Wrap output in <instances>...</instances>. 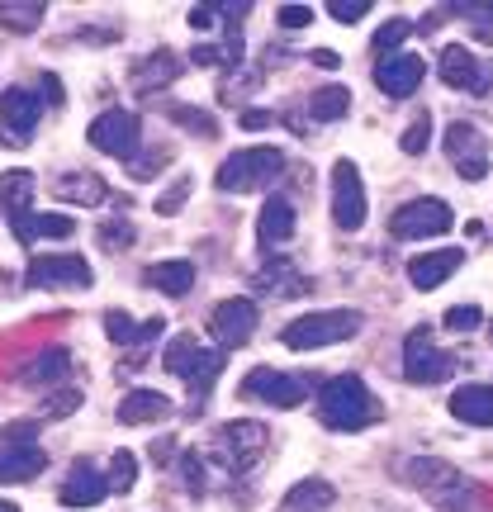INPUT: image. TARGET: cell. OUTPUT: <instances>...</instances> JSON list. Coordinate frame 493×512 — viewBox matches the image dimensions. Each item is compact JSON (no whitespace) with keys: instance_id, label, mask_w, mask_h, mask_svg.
<instances>
[{"instance_id":"d6986e66","label":"cell","mask_w":493,"mask_h":512,"mask_svg":"<svg viewBox=\"0 0 493 512\" xmlns=\"http://www.w3.org/2000/svg\"><path fill=\"white\" fill-rule=\"evenodd\" d=\"M38 114H43V105H38L34 91H0V119H5V128L15 133L19 143H29V133H34Z\"/></svg>"},{"instance_id":"d6a6232c","label":"cell","mask_w":493,"mask_h":512,"mask_svg":"<svg viewBox=\"0 0 493 512\" xmlns=\"http://www.w3.org/2000/svg\"><path fill=\"white\" fill-rule=\"evenodd\" d=\"M105 484H110V494H128V489L138 484V456H133V451H114Z\"/></svg>"},{"instance_id":"7402d4cb","label":"cell","mask_w":493,"mask_h":512,"mask_svg":"<svg viewBox=\"0 0 493 512\" xmlns=\"http://www.w3.org/2000/svg\"><path fill=\"white\" fill-rule=\"evenodd\" d=\"M0 209H5L10 228H15L19 219H29V214H34V176H29V171H10V176H0Z\"/></svg>"},{"instance_id":"4dcf8cb0","label":"cell","mask_w":493,"mask_h":512,"mask_svg":"<svg viewBox=\"0 0 493 512\" xmlns=\"http://www.w3.org/2000/svg\"><path fill=\"white\" fill-rule=\"evenodd\" d=\"M171 76H176V57L171 53H157L152 62H138V67H133V81H138L143 91H157V86L171 81Z\"/></svg>"},{"instance_id":"f6af8a7d","label":"cell","mask_w":493,"mask_h":512,"mask_svg":"<svg viewBox=\"0 0 493 512\" xmlns=\"http://www.w3.org/2000/svg\"><path fill=\"white\" fill-rule=\"evenodd\" d=\"M214 24H219L214 5H195V10H190V29H214Z\"/></svg>"},{"instance_id":"681fc988","label":"cell","mask_w":493,"mask_h":512,"mask_svg":"<svg viewBox=\"0 0 493 512\" xmlns=\"http://www.w3.org/2000/svg\"><path fill=\"white\" fill-rule=\"evenodd\" d=\"M313 62H318V67H342V57L332 53V48H318V53H313Z\"/></svg>"},{"instance_id":"60d3db41","label":"cell","mask_w":493,"mask_h":512,"mask_svg":"<svg viewBox=\"0 0 493 512\" xmlns=\"http://www.w3.org/2000/svg\"><path fill=\"white\" fill-rule=\"evenodd\" d=\"M171 119H185V124H195V133H219V128H214V114H200V110H171Z\"/></svg>"},{"instance_id":"7dc6e473","label":"cell","mask_w":493,"mask_h":512,"mask_svg":"<svg viewBox=\"0 0 493 512\" xmlns=\"http://www.w3.org/2000/svg\"><path fill=\"white\" fill-rule=\"evenodd\" d=\"M76 403H81V394H67V399H48V413H72Z\"/></svg>"},{"instance_id":"d590c367","label":"cell","mask_w":493,"mask_h":512,"mask_svg":"<svg viewBox=\"0 0 493 512\" xmlns=\"http://www.w3.org/2000/svg\"><path fill=\"white\" fill-rule=\"evenodd\" d=\"M427 143H432V119L418 114V119L408 124V133H403V152H408V157H418V152H427Z\"/></svg>"},{"instance_id":"7c38bea8","label":"cell","mask_w":493,"mask_h":512,"mask_svg":"<svg viewBox=\"0 0 493 512\" xmlns=\"http://www.w3.org/2000/svg\"><path fill=\"white\" fill-rule=\"evenodd\" d=\"M209 332H214V342H219L223 351L247 347L256 332V304L252 299H223L219 309L209 313Z\"/></svg>"},{"instance_id":"44dd1931","label":"cell","mask_w":493,"mask_h":512,"mask_svg":"<svg viewBox=\"0 0 493 512\" xmlns=\"http://www.w3.org/2000/svg\"><path fill=\"white\" fill-rule=\"evenodd\" d=\"M162 418H171V399L157 394V389H133L119 403V422L124 427H143V422H162Z\"/></svg>"},{"instance_id":"9a60e30c","label":"cell","mask_w":493,"mask_h":512,"mask_svg":"<svg viewBox=\"0 0 493 512\" xmlns=\"http://www.w3.org/2000/svg\"><path fill=\"white\" fill-rule=\"evenodd\" d=\"M261 451H266V427H261V422H228L219 432V456L228 460L233 470H247Z\"/></svg>"},{"instance_id":"3957f363","label":"cell","mask_w":493,"mask_h":512,"mask_svg":"<svg viewBox=\"0 0 493 512\" xmlns=\"http://www.w3.org/2000/svg\"><path fill=\"white\" fill-rule=\"evenodd\" d=\"M361 332V313L356 309H323V313H304L285 328V347L290 351H313V347H332V342H351Z\"/></svg>"},{"instance_id":"ab89813d","label":"cell","mask_w":493,"mask_h":512,"mask_svg":"<svg viewBox=\"0 0 493 512\" xmlns=\"http://www.w3.org/2000/svg\"><path fill=\"white\" fill-rule=\"evenodd\" d=\"M100 238H105L110 252H119L124 242H133V228H128V223H105V228H100Z\"/></svg>"},{"instance_id":"277c9868","label":"cell","mask_w":493,"mask_h":512,"mask_svg":"<svg viewBox=\"0 0 493 512\" xmlns=\"http://www.w3.org/2000/svg\"><path fill=\"white\" fill-rule=\"evenodd\" d=\"M162 366L171 370V375H181L195 394H209V384L219 380V370H223V356H219V351H204L190 332H181V337H171Z\"/></svg>"},{"instance_id":"9c48e42d","label":"cell","mask_w":493,"mask_h":512,"mask_svg":"<svg viewBox=\"0 0 493 512\" xmlns=\"http://www.w3.org/2000/svg\"><path fill=\"white\" fill-rule=\"evenodd\" d=\"M29 285H38V290H86L91 285V266H86V256L72 252L34 256L29 261Z\"/></svg>"},{"instance_id":"8fae6325","label":"cell","mask_w":493,"mask_h":512,"mask_svg":"<svg viewBox=\"0 0 493 512\" xmlns=\"http://www.w3.org/2000/svg\"><path fill=\"white\" fill-rule=\"evenodd\" d=\"M437 72L451 91H465V95H484L489 91V67H479V57L465 48V43H446L437 53Z\"/></svg>"},{"instance_id":"2e32d148","label":"cell","mask_w":493,"mask_h":512,"mask_svg":"<svg viewBox=\"0 0 493 512\" xmlns=\"http://www.w3.org/2000/svg\"><path fill=\"white\" fill-rule=\"evenodd\" d=\"M105 494H110V484H105V475L95 470L91 460H76L67 470V479H62V489H57L62 508H95Z\"/></svg>"},{"instance_id":"ee69618b","label":"cell","mask_w":493,"mask_h":512,"mask_svg":"<svg viewBox=\"0 0 493 512\" xmlns=\"http://www.w3.org/2000/svg\"><path fill=\"white\" fill-rule=\"evenodd\" d=\"M190 57H195V67H219V62H228L223 48H214V43H209V48H190Z\"/></svg>"},{"instance_id":"ba28073f","label":"cell","mask_w":493,"mask_h":512,"mask_svg":"<svg viewBox=\"0 0 493 512\" xmlns=\"http://www.w3.org/2000/svg\"><path fill=\"white\" fill-rule=\"evenodd\" d=\"M86 138H91V147H100V152L133 162V152L143 143V124H138V114H128V110H105L86 128Z\"/></svg>"},{"instance_id":"b9f144b4","label":"cell","mask_w":493,"mask_h":512,"mask_svg":"<svg viewBox=\"0 0 493 512\" xmlns=\"http://www.w3.org/2000/svg\"><path fill=\"white\" fill-rule=\"evenodd\" d=\"M5 446H34V422H10L5 427Z\"/></svg>"},{"instance_id":"f907efd6","label":"cell","mask_w":493,"mask_h":512,"mask_svg":"<svg viewBox=\"0 0 493 512\" xmlns=\"http://www.w3.org/2000/svg\"><path fill=\"white\" fill-rule=\"evenodd\" d=\"M0 512H19V508H15V503H5V498H0Z\"/></svg>"},{"instance_id":"8d00e7d4","label":"cell","mask_w":493,"mask_h":512,"mask_svg":"<svg viewBox=\"0 0 493 512\" xmlns=\"http://www.w3.org/2000/svg\"><path fill=\"white\" fill-rule=\"evenodd\" d=\"M451 332H475L479 323H484V313L475 309V304H456V309H446V318H441Z\"/></svg>"},{"instance_id":"7bdbcfd3","label":"cell","mask_w":493,"mask_h":512,"mask_svg":"<svg viewBox=\"0 0 493 512\" xmlns=\"http://www.w3.org/2000/svg\"><path fill=\"white\" fill-rule=\"evenodd\" d=\"M185 195H190V181H181L176 185V190H166L162 200H157V214H176V209H181V200Z\"/></svg>"},{"instance_id":"30bf717a","label":"cell","mask_w":493,"mask_h":512,"mask_svg":"<svg viewBox=\"0 0 493 512\" xmlns=\"http://www.w3.org/2000/svg\"><path fill=\"white\" fill-rule=\"evenodd\" d=\"M451 370H456V356L432 347V342H427V328H418L413 337H408V347H403V375H408L413 384L451 380Z\"/></svg>"},{"instance_id":"5bb4252c","label":"cell","mask_w":493,"mask_h":512,"mask_svg":"<svg viewBox=\"0 0 493 512\" xmlns=\"http://www.w3.org/2000/svg\"><path fill=\"white\" fill-rule=\"evenodd\" d=\"M422 76H427V67H422V57H413V53H389L375 62V86H380L384 95H394V100H408V95L422 86Z\"/></svg>"},{"instance_id":"83f0119b","label":"cell","mask_w":493,"mask_h":512,"mask_svg":"<svg viewBox=\"0 0 493 512\" xmlns=\"http://www.w3.org/2000/svg\"><path fill=\"white\" fill-rule=\"evenodd\" d=\"M53 190H57V200H67V204L105 200V181H100V176H91V171H72V176L53 181Z\"/></svg>"},{"instance_id":"74e56055","label":"cell","mask_w":493,"mask_h":512,"mask_svg":"<svg viewBox=\"0 0 493 512\" xmlns=\"http://www.w3.org/2000/svg\"><path fill=\"white\" fill-rule=\"evenodd\" d=\"M328 15L337 24H356L361 15H370V0H328Z\"/></svg>"},{"instance_id":"d4e9b609","label":"cell","mask_w":493,"mask_h":512,"mask_svg":"<svg viewBox=\"0 0 493 512\" xmlns=\"http://www.w3.org/2000/svg\"><path fill=\"white\" fill-rule=\"evenodd\" d=\"M147 285L157 294L185 299V294L195 290V266L190 261H157V266H147Z\"/></svg>"},{"instance_id":"f546056e","label":"cell","mask_w":493,"mask_h":512,"mask_svg":"<svg viewBox=\"0 0 493 512\" xmlns=\"http://www.w3.org/2000/svg\"><path fill=\"white\" fill-rule=\"evenodd\" d=\"M67 366H72V356L57 347V351H43L38 361H29V366L19 370V380H29V384H57L62 375H67Z\"/></svg>"},{"instance_id":"4fadbf2b","label":"cell","mask_w":493,"mask_h":512,"mask_svg":"<svg viewBox=\"0 0 493 512\" xmlns=\"http://www.w3.org/2000/svg\"><path fill=\"white\" fill-rule=\"evenodd\" d=\"M242 394L271 403V408H299V403H304V380H294V375H285V370L261 366L242 380Z\"/></svg>"},{"instance_id":"cb8c5ba5","label":"cell","mask_w":493,"mask_h":512,"mask_svg":"<svg viewBox=\"0 0 493 512\" xmlns=\"http://www.w3.org/2000/svg\"><path fill=\"white\" fill-rule=\"evenodd\" d=\"M337 503V489L328 479H299L290 494L280 498V512H328Z\"/></svg>"},{"instance_id":"4316f807","label":"cell","mask_w":493,"mask_h":512,"mask_svg":"<svg viewBox=\"0 0 493 512\" xmlns=\"http://www.w3.org/2000/svg\"><path fill=\"white\" fill-rule=\"evenodd\" d=\"M76 223L67 214H29V219L15 223V238L19 242H34V238H72Z\"/></svg>"},{"instance_id":"603a6c76","label":"cell","mask_w":493,"mask_h":512,"mask_svg":"<svg viewBox=\"0 0 493 512\" xmlns=\"http://www.w3.org/2000/svg\"><path fill=\"white\" fill-rule=\"evenodd\" d=\"M48 465V456L38 446H0V484H29L38 470Z\"/></svg>"},{"instance_id":"f1b7e54d","label":"cell","mask_w":493,"mask_h":512,"mask_svg":"<svg viewBox=\"0 0 493 512\" xmlns=\"http://www.w3.org/2000/svg\"><path fill=\"white\" fill-rule=\"evenodd\" d=\"M105 332H110V342H119V347H138V342H147V337H157L162 323H157V318H152V323H133L128 313L110 309L105 313Z\"/></svg>"},{"instance_id":"836d02e7","label":"cell","mask_w":493,"mask_h":512,"mask_svg":"<svg viewBox=\"0 0 493 512\" xmlns=\"http://www.w3.org/2000/svg\"><path fill=\"white\" fill-rule=\"evenodd\" d=\"M0 24L15 34H34L43 24V5H0Z\"/></svg>"},{"instance_id":"6da1fadb","label":"cell","mask_w":493,"mask_h":512,"mask_svg":"<svg viewBox=\"0 0 493 512\" xmlns=\"http://www.w3.org/2000/svg\"><path fill=\"white\" fill-rule=\"evenodd\" d=\"M318 418L332 432H361L380 418V403L370 394V384L361 375H332L318 394Z\"/></svg>"},{"instance_id":"ac0fdd59","label":"cell","mask_w":493,"mask_h":512,"mask_svg":"<svg viewBox=\"0 0 493 512\" xmlns=\"http://www.w3.org/2000/svg\"><path fill=\"white\" fill-rule=\"evenodd\" d=\"M294 238V204L285 195H271V200L261 204V219H256V242L275 252V247H285Z\"/></svg>"},{"instance_id":"7a4b0ae2","label":"cell","mask_w":493,"mask_h":512,"mask_svg":"<svg viewBox=\"0 0 493 512\" xmlns=\"http://www.w3.org/2000/svg\"><path fill=\"white\" fill-rule=\"evenodd\" d=\"M285 176V152H275V147H242L233 152L228 162L219 166V190H266Z\"/></svg>"},{"instance_id":"1f68e13d","label":"cell","mask_w":493,"mask_h":512,"mask_svg":"<svg viewBox=\"0 0 493 512\" xmlns=\"http://www.w3.org/2000/svg\"><path fill=\"white\" fill-rule=\"evenodd\" d=\"M313 119H342L351 110V91L347 86H323V91L313 95Z\"/></svg>"},{"instance_id":"5b68a950","label":"cell","mask_w":493,"mask_h":512,"mask_svg":"<svg viewBox=\"0 0 493 512\" xmlns=\"http://www.w3.org/2000/svg\"><path fill=\"white\" fill-rule=\"evenodd\" d=\"M451 223H456L451 204H446V200H432V195H422V200L394 209L389 233H394V238H403V242H413V238H441Z\"/></svg>"},{"instance_id":"8992f818","label":"cell","mask_w":493,"mask_h":512,"mask_svg":"<svg viewBox=\"0 0 493 512\" xmlns=\"http://www.w3.org/2000/svg\"><path fill=\"white\" fill-rule=\"evenodd\" d=\"M332 219H337V228H347V233H356L370 219L366 181H361L356 162H347V157L332 166Z\"/></svg>"},{"instance_id":"e575fe53","label":"cell","mask_w":493,"mask_h":512,"mask_svg":"<svg viewBox=\"0 0 493 512\" xmlns=\"http://www.w3.org/2000/svg\"><path fill=\"white\" fill-rule=\"evenodd\" d=\"M413 34V24L408 19H389L380 34H375V53L380 57H389V53H403V38Z\"/></svg>"},{"instance_id":"bcb514c9","label":"cell","mask_w":493,"mask_h":512,"mask_svg":"<svg viewBox=\"0 0 493 512\" xmlns=\"http://www.w3.org/2000/svg\"><path fill=\"white\" fill-rule=\"evenodd\" d=\"M185 484H190V494H204V475H200V456H185Z\"/></svg>"},{"instance_id":"c3c4849f","label":"cell","mask_w":493,"mask_h":512,"mask_svg":"<svg viewBox=\"0 0 493 512\" xmlns=\"http://www.w3.org/2000/svg\"><path fill=\"white\" fill-rule=\"evenodd\" d=\"M43 91H48V105H62V81L57 76H43Z\"/></svg>"},{"instance_id":"ffe728a7","label":"cell","mask_w":493,"mask_h":512,"mask_svg":"<svg viewBox=\"0 0 493 512\" xmlns=\"http://www.w3.org/2000/svg\"><path fill=\"white\" fill-rule=\"evenodd\" d=\"M451 413L470 427H493V384H460L451 394Z\"/></svg>"},{"instance_id":"52a82bcc","label":"cell","mask_w":493,"mask_h":512,"mask_svg":"<svg viewBox=\"0 0 493 512\" xmlns=\"http://www.w3.org/2000/svg\"><path fill=\"white\" fill-rule=\"evenodd\" d=\"M441 147H446V157H451L460 181H484V176H489V138H484L479 128L451 124L446 138H441Z\"/></svg>"},{"instance_id":"484cf974","label":"cell","mask_w":493,"mask_h":512,"mask_svg":"<svg viewBox=\"0 0 493 512\" xmlns=\"http://www.w3.org/2000/svg\"><path fill=\"white\" fill-rule=\"evenodd\" d=\"M408 484H418V489H427V494H446V489H460L465 479H460V470H451L446 460H413L408 465Z\"/></svg>"},{"instance_id":"e0dca14e","label":"cell","mask_w":493,"mask_h":512,"mask_svg":"<svg viewBox=\"0 0 493 512\" xmlns=\"http://www.w3.org/2000/svg\"><path fill=\"white\" fill-rule=\"evenodd\" d=\"M460 266H465V252H460V247H441V252L413 256V261H408V280H413L418 290H437V285H446Z\"/></svg>"},{"instance_id":"f35d334b","label":"cell","mask_w":493,"mask_h":512,"mask_svg":"<svg viewBox=\"0 0 493 512\" xmlns=\"http://www.w3.org/2000/svg\"><path fill=\"white\" fill-rule=\"evenodd\" d=\"M313 19L309 5H280V29H304Z\"/></svg>"}]
</instances>
